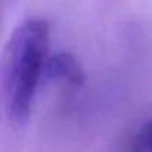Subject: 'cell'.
<instances>
[{
    "instance_id": "1",
    "label": "cell",
    "mask_w": 152,
    "mask_h": 152,
    "mask_svg": "<svg viewBox=\"0 0 152 152\" xmlns=\"http://www.w3.org/2000/svg\"><path fill=\"white\" fill-rule=\"evenodd\" d=\"M49 46V24L43 18L20 23L6 42L2 61V85L8 116L24 124L33 109Z\"/></svg>"
},
{
    "instance_id": "2",
    "label": "cell",
    "mask_w": 152,
    "mask_h": 152,
    "mask_svg": "<svg viewBox=\"0 0 152 152\" xmlns=\"http://www.w3.org/2000/svg\"><path fill=\"white\" fill-rule=\"evenodd\" d=\"M43 73L54 82L72 91L82 88L85 84V72L79 60L70 52H58L48 57Z\"/></svg>"
},
{
    "instance_id": "3",
    "label": "cell",
    "mask_w": 152,
    "mask_h": 152,
    "mask_svg": "<svg viewBox=\"0 0 152 152\" xmlns=\"http://www.w3.org/2000/svg\"><path fill=\"white\" fill-rule=\"evenodd\" d=\"M130 152H151V125L145 122L133 137Z\"/></svg>"
}]
</instances>
